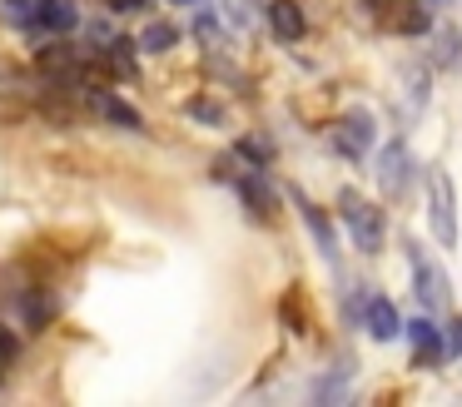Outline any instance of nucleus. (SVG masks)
Here are the masks:
<instances>
[{"mask_svg":"<svg viewBox=\"0 0 462 407\" xmlns=\"http://www.w3.org/2000/svg\"><path fill=\"white\" fill-rule=\"evenodd\" d=\"M428 218H432V238L442 248L457 244V189H452V179L442 169L428 179Z\"/></svg>","mask_w":462,"mask_h":407,"instance_id":"f257e3e1","label":"nucleus"},{"mask_svg":"<svg viewBox=\"0 0 462 407\" xmlns=\"http://www.w3.org/2000/svg\"><path fill=\"white\" fill-rule=\"evenodd\" d=\"M343 224H348V234H353V244L363 248V254H378L383 248V214L373 204H363L353 189H343Z\"/></svg>","mask_w":462,"mask_h":407,"instance_id":"f03ea898","label":"nucleus"},{"mask_svg":"<svg viewBox=\"0 0 462 407\" xmlns=\"http://www.w3.org/2000/svg\"><path fill=\"white\" fill-rule=\"evenodd\" d=\"M408 264H412V278H418V298H422V303H428V308H448V298H452L448 273H442V268L422 254V244H412V238H408Z\"/></svg>","mask_w":462,"mask_h":407,"instance_id":"7ed1b4c3","label":"nucleus"},{"mask_svg":"<svg viewBox=\"0 0 462 407\" xmlns=\"http://www.w3.org/2000/svg\"><path fill=\"white\" fill-rule=\"evenodd\" d=\"M333 144H338V149H348V154H363V149L373 144V115L353 109V115L343 119L338 129H333Z\"/></svg>","mask_w":462,"mask_h":407,"instance_id":"20e7f679","label":"nucleus"},{"mask_svg":"<svg viewBox=\"0 0 462 407\" xmlns=\"http://www.w3.org/2000/svg\"><path fill=\"white\" fill-rule=\"evenodd\" d=\"M408 169H412L408 144H388V149H383V169H378L383 194H402V184H408Z\"/></svg>","mask_w":462,"mask_h":407,"instance_id":"39448f33","label":"nucleus"},{"mask_svg":"<svg viewBox=\"0 0 462 407\" xmlns=\"http://www.w3.org/2000/svg\"><path fill=\"white\" fill-rule=\"evenodd\" d=\"M398 308L388 303V298H368V333L378 338V343H388V338H398Z\"/></svg>","mask_w":462,"mask_h":407,"instance_id":"423d86ee","label":"nucleus"},{"mask_svg":"<svg viewBox=\"0 0 462 407\" xmlns=\"http://www.w3.org/2000/svg\"><path fill=\"white\" fill-rule=\"evenodd\" d=\"M408 338L418 343V357H422V363H438V357L448 353V343L438 338V328H432L428 318H412V323H408Z\"/></svg>","mask_w":462,"mask_h":407,"instance_id":"0eeeda50","label":"nucleus"},{"mask_svg":"<svg viewBox=\"0 0 462 407\" xmlns=\"http://www.w3.org/2000/svg\"><path fill=\"white\" fill-rule=\"evenodd\" d=\"M269 20H273V35H279V40H299L303 35V10L293 5V0H273Z\"/></svg>","mask_w":462,"mask_h":407,"instance_id":"6e6552de","label":"nucleus"},{"mask_svg":"<svg viewBox=\"0 0 462 407\" xmlns=\"http://www.w3.org/2000/svg\"><path fill=\"white\" fill-rule=\"evenodd\" d=\"M75 5L70 0H45L41 5V15H35V25H45V30H75Z\"/></svg>","mask_w":462,"mask_h":407,"instance_id":"1a4fd4ad","label":"nucleus"},{"mask_svg":"<svg viewBox=\"0 0 462 407\" xmlns=\"http://www.w3.org/2000/svg\"><path fill=\"white\" fill-rule=\"evenodd\" d=\"M174 40H180V30H174L170 20H154V25L140 35V50H150V55H160V50H170Z\"/></svg>","mask_w":462,"mask_h":407,"instance_id":"9d476101","label":"nucleus"},{"mask_svg":"<svg viewBox=\"0 0 462 407\" xmlns=\"http://www.w3.org/2000/svg\"><path fill=\"white\" fill-rule=\"evenodd\" d=\"M95 105H100L105 115L115 119V125H125V129H140V115H134L130 105H120V99H115V95H95Z\"/></svg>","mask_w":462,"mask_h":407,"instance_id":"9b49d317","label":"nucleus"},{"mask_svg":"<svg viewBox=\"0 0 462 407\" xmlns=\"http://www.w3.org/2000/svg\"><path fill=\"white\" fill-rule=\"evenodd\" d=\"M41 5H45V0H5V15H11L15 25H35Z\"/></svg>","mask_w":462,"mask_h":407,"instance_id":"f8f14e48","label":"nucleus"},{"mask_svg":"<svg viewBox=\"0 0 462 407\" xmlns=\"http://www.w3.org/2000/svg\"><path fill=\"white\" fill-rule=\"evenodd\" d=\"M254 5H259V0H229V15H234V25H249V20L259 15Z\"/></svg>","mask_w":462,"mask_h":407,"instance_id":"ddd939ff","label":"nucleus"},{"mask_svg":"<svg viewBox=\"0 0 462 407\" xmlns=\"http://www.w3.org/2000/svg\"><path fill=\"white\" fill-rule=\"evenodd\" d=\"M448 347H452V353H462V323H452V338H448Z\"/></svg>","mask_w":462,"mask_h":407,"instance_id":"4468645a","label":"nucleus"},{"mask_svg":"<svg viewBox=\"0 0 462 407\" xmlns=\"http://www.w3.org/2000/svg\"><path fill=\"white\" fill-rule=\"evenodd\" d=\"M130 5H140V0H115V10H130Z\"/></svg>","mask_w":462,"mask_h":407,"instance_id":"2eb2a0df","label":"nucleus"}]
</instances>
